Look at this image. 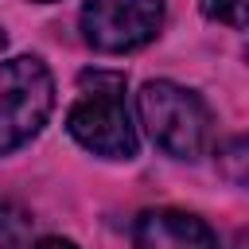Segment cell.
Here are the masks:
<instances>
[{
    "instance_id": "cell-1",
    "label": "cell",
    "mask_w": 249,
    "mask_h": 249,
    "mask_svg": "<svg viewBox=\"0 0 249 249\" xmlns=\"http://www.w3.org/2000/svg\"><path fill=\"white\" fill-rule=\"evenodd\" d=\"M66 128L86 152L101 160H132L136 128L124 101V74L86 70L78 78V101L66 113Z\"/></svg>"
},
{
    "instance_id": "cell-2",
    "label": "cell",
    "mask_w": 249,
    "mask_h": 249,
    "mask_svg": "<svg viewBox=\"0 0 249 249\" xmlns=\"http://www.w3.org/2000/svg\"><path fill=\"white\" fill-rule=\"evenodd\" d=\"M136 109H140V124L148 128L160 152L175 160H198L210 148L214 117L195 89L179 82H148L136 93Z\"/></svg>"
},
{
    "instance_id": "cell-3",
    "label": "cell",
    "mask_w": 249,
    "mask_h": 249,
    "mask_svg": "<svg viewBox=\"0 0 249 249\" xmlns=\"http://www.w3.org/2000/svg\"><path fill=\"white\" fill-rule=\"evenodd\" d=\"M54 109V78L35 54L0 62V156L23 148Z\"/></svg>"
},
{
    "instance_id": "cell-4",
    "label": "cell",
    "mask_w": 249,
    "mask_h": 249,
    "mask_svg": "<svg viewBox=\"0 0 249 249\" xmlns=\"http://www.w3.org/2000/svg\"><path fill=\"white\" fill-rule=\"evenodd\" d=\"M163 27L160 0H86L82 39L101 54H128L152 43Z\"/></svg>"
},
{
    "instance_id": "cell-5",
    "label": "cell",
    "mask_w": 249,
    "mask_h": 249,
    "mask_svg": "<svg viewBox=\"0 0 249 249\" xmlns=\"http://www.w3.org/2000/svg\"><path fill=\"white\" fill-rule=\"evenodd\" d=\"M132 249H218L214 230L187 210H144L132 226Z\"/></svg>"
},
{
    "instance_id": "cell-6",
    "label": "cell",
    "mask_w": 249,
    "mask_h": 249,
    "mask_svg": "<svg viewBox=\"0 0 249 249\" xmlns=\"http://www.w3.org/2000/svg\"><path fill=\"white\" fill-rule=\"evenodd\" d=\"M218 171H222V179H230L233 187L249 191V132L218 148Z\"/></svg>"
},
{
    "instance_id": "cell-7",
    "label": "cell",
    "mask_w": 249,
    "mask_h": 249,
    "mask_svg": "<svg viewBox=\"0 0 249 249\" xmlns=\"http://www.w3.org/2000/svg\"><path fill=\"white\" fill-rule=\"evenodd\" d=\"M27 230H31V218L19 202H8L0 198V249H23L27 241Z\"/></svg>"
},
{
    "instance_id": "cell-8",
    "label": "cell",
    "mask_w": 249,
    "mask_h": 249,
    "mask_svg": "<svg viewBox=\"0 0 249 249\" xmlns=\"http://www.w3.org/2000/svg\"><path fill=\"white\" fill-rule=\"evenodd\" d=\"M202 16L226 27H249V0H202Z\"/></svg>"
},
{
    "instance_id": "cell-9",
    "label": "cell",
    "mask_w": 249,
    "mask_h": 249,
    "mask_svg": "<svg viewBox=\"0 0 249 249\" xmlns=\"http://www.w3.org/2000/svg\"><path fill=\"white\" fill-rule=\"evenodd\" d=\"M31 249H78L74 241H66V237H39Z\"/></svg>"
},
{
    "instance_id": "cell-10",
    "label": "cell",
    "mask_w": 249,
    "mask_h": 249,
    "mask_svg": "<svg viewBox=\"0 0 249 249\" xmlns=\"http://www.w3.org/2000/svg\"><path fill=\"white\" fill-rule=\"evenodd\" d=\"M4 47H8V35H4V27H0V51H4Z\"/></svg>"
},
{
    "instance_id": "cell-11",
    "label": "cell",
    "mask_w": 249,
    "mask_h": 249,
    "mask_svg": "<svg viewBox=\"0 0 249 249\" xmlns=\"http://www.w3.org/2000/svg\"><path fill=\"white\" fill-rule=\"evenodd\" d=\"M245 58H249V47H245Z\"/></svg>"
},
{
    "instance_id": "cell-12",
    "label": "cell",
    "mask_w": 249,
    "mask_h": 249,
    "mask_svg": "<svg viewBox=\"0 0 249 249\" xmlns=\"http://www.w3.org/2000/svg\"><path fill=\"white\" fill-rule=\"evenodd\" d=\"M39 4H51V0H39Z\"/></svg>"
}]
</instances>
